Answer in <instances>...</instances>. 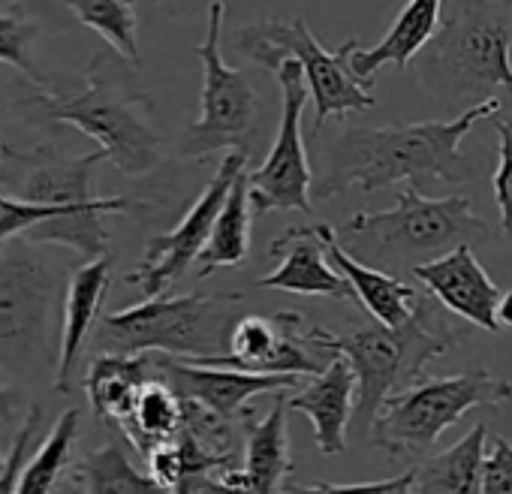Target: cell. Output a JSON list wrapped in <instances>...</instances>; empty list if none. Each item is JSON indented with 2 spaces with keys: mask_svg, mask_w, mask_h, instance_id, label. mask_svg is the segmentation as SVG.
Returning <instances> with one entry per match:
<instances>
[{
  "mask_svg": "<svg viewBox=\"0 0 512 494\" xmlns=\"http://www.w3.org/2000/svg\"><path fill=\"white\" fill-rule=\"evenodd\" d=\"M500 109L503 103L494 97L482 106L464 109L452 121L350 127L326 148V169L311 193L317 199H332L350 187L377 193L398 181H410L413 187H422V181H470L476 166L461 154V139L479 121H491Z\"/></svg>",
  "mask_w": 512,
  "mask_h": 494,
  "instance_id": "cell-1",
  "label": "cell"
},
{
  "mask_svg": "<svg viewBox=\"0 0 512 494\" xmlns=\"http://www.w3.org/2000/svg\"><path fill=\"white\" fill-rule=\"evenodd\" d=\"M40 118L73 124L91 136L124 175H148L163 163V139L151 124L154 100L139 82V67L115 49L91 55L85 85L76 94H37L25 100Z\"/></svg>",
  "mask_w": 512,
  "mask_h": 494,
  "instance_id": "cell-2",
  "label": "cell"
},
{
  "mask_svg": "<svg viewBox=\"0 0 512 494\" xmlns=\"http://www.w3.org/2000/svg\"><path fill=\"white\" fill-rule=\"evenodd\" d=\"M106 154L97 148L91 154L67 157L55 148H34V151H13L4 148L0 157V184L10 196H19L34 205L61 208L64 217L52 223L34 226L25 238L31 244H58L70 247L73 254L91 260L109 257V226L106 214L133 211V199L112 196L100 199L91 193L94 166L103 163Z\"/></svg>",
  "mask_w": 512,
  "mask_h": 494,
  "instance_id": "cell-3",
  "label": "cell"
},
{
  "mask_svg": "<svg viewBox=\"0 0 512 494\" xmlns=\"http://www.w3.org/2000/svg\"><path fill=\"white\" fill-rule=\"evenodd\" d=\"M422 88L446 109L512 94V10L494 0H443V22L416 58Z\"/></svg>",
  "mask_w": 512,
  "mask_h": 494,
  "instance_id": "cell-4",
  "label": "cell"
},
{
  "mask_svg": "<svg viewBox=\"0 0 512 494\" xmlns=\"http://www.w3.org/2000/svg\"><path fill=\"white\" fill-rule=\"evenodd\" d=\"M67 287L49 254L28 238L0 247V371L58 374Z\"/></svg>",
  "mask_w": 512,
  "mask_h": 494,
  "instance_id": "cell-5",
  "label": "cell"
},
{
  "mask_svg": "<svg viewBox=\"0 0 512 494\" xmlns=\"http://www.w3.org/2000/svg\"><path fill=\"white\" fill-rule=\"evenodd\" d=\"M437 305L434 296H422L416 314L401 329L377 323L350 335H335L338 353L356 371L353 422L362 434H371L377 410L389 395L422 383L425 365L446 356L464 338Z\"/></svg>",
  "mask_w": 512,
  "mask_h": 494,
  "instance_id": "cell-6",
  "label": "cell"
},
{
  "mask_svg": "<svg viewBox=\"0 0 512 494\" xmlns=\"http://www.w3.org/2000/svg\"><path fill=\"white\" fill-rule=\"evenodd\" d=\"M241 293L145 299L133 308L103 317L94 344L100 353L145 356L163 353L175 359H202L229 353L235 323L244 317Z\"/></svg>",
  "mask_w": 512,
  "mask_h": 494,
  "instance_id": "cell-7",
  "label": "cell"
},
{
  "mask_svg": "<svg viewBox=\"0 0 512 494\" xmlns=\"http://www.w3.org/2000/svg\"><path fill=\"white\" fill-rule=\"evenodd\" d=\"M229 43L238 58L269 70L272 76H278V70L287 61H296L314 97L317 130L329 118L365 112L377 103L374 82H365L353 73V55L362 49L356 37H350L338 52H326L320 40L311 34L305 19H293V22L266 19L232 31Z\"/></svg>",
  "mask_w": 512,
  "mask_h": 494,
  "instance_id": "cell-8",
  "label": "cell"
},
{
  "mask_svg": "<svg viewBox=\"0 0 512 494\" xmlns=\"http://www.w3.org/2000/svg\"><path fill=\"white\" fill-rule=\"evenodd\" d=\"M506 404H512L509 380L482 368H467L461 374L422 380L404 392L389 395L377 410L368 437L389 458H422L467 410Z\"/></svg>",
  "mask_w": 512,
  "mask_h": 494,
  "instance_id": "cell-9",
  "label": "cell"
},
{
  "mask_svg": "<svg viewBox=\"0 0 512 494\" xmlns=\"http://www.w3.org/2000/svg\"><path fill=\"white\" fill-rule=\"evenodd\" d=\"M341 235H377L386 260L401 266H425L434 263L464 244H479L491 238L485 220H479L470 208L467 196L428 199L419 187L407 184L395 208L389 211H362L350 217Z\"/></svg>",
  "mask_w": 512,
  "mask_h": 494,
  "instance_id": "cell-10",
  "label": "cell"
},
{
  "mask_svg": "<svg viewBox=\"0 0 512 494\" xmlns=\"http://www.w3.org/2000/svg\"><path fill=\"white\" fill-rule=\"evenodd\" d=\"M226 4L214 0L208 7L205 40L193 49L202 64V97L199 118L184 130L178 151L190 160H205L217 151H235L247 160L260 139V97L244 70H235L223 61L220 28Z\"/></svg>",
  "mask_w": 512,
  "mask_h": 494,
  "instance_id": "cell-11",
  "label": "cell"
},
{
  "mask_svg": "<svg viewBox=\"0 0 512 494\" xmlns=\"http://www.w3.org/2000/svg\"><path fill=\"white\" fill-rule=\"evenodd\" d=\"M275 79L284 97L281 124H278V136L263 166L247 172L250 205H253V214H269V211L314 214V202H311L314 172H311L305 139H302V112H305L311 88L296 61H287Z\"/></svg>",
  "mask_w": 512,
  "mask_h": 494,
  "instance_id": "cell-12",
  "label": "cell"
},
{
  "mask_svg": "<svg viewBox=\"0 0 512 494\" xmlns=\"http://www.w3.org/2000/svg\"><path fill=\"white\" fill-rule=\"evenodd\" d=\"M247 169V157L229 151L220 160L217 175L208 181L202 196L187 208V214L178 220L175 229L154 235L145 244V257L142 263L127 275L130 287H139L145 299H160L193 263H199L205 244L211 238V229L223 211V202L235 184V178Z\"/></svg>",
  "mask_w": 512,
  "mask_h": 494,
  "instance_id": "cell-13",
  "label": "cell"
},
{
  "mask_svg": "<svg viewBox=\"0 0 512 494\" xmlns=\"http://www.w3.org/2000/svg\"><path fill=\"white\" fill-rule=\"evenodd\" d=\"M154 362V377L163 380L181 401L202 404L205 410L235 422L250 416L253 410L247 407L250 398L256 395H278V392H299L302 377H287V374H247V371H232V368H205L193 365L175 356L163 353H148Z\"/></svg>",
  "mask_w": 512,
  "mask_h": 494,
  "instance_id": "cell-14",
  "label": "cell"
},
{
  "mask_svg": "<svg viewBox=\"0 0 512 494\" xmlns=\"http://www.w3.org/2000/svg\"><path fill=\"white\" fill-rule=\"evenodd\" d=\"M413 275L428 290V296H434L455 317L467 320L476 329L500 332L497 302H500L503 290L479 266L470 244L458 247V251H452L434 263L416 266Z\"/></svg>",
  "mask_w": 512,
  "mask_h": 494,
  "instance_id": "cell-15",
  "label": "cell"
},
{
  "mask_svg": "<svg viewBox=\"0 0 512 494\" xmlns=\"http://www.w3.org/2000/svg\"><path fill=\"white\" fill-rule=\"evenodd\" d=\"M287 395L290 392H278L263 419H256V413L244 416L247 449L241 467L217 473L223 482L238 485L247 494H281L284 479L296 470L287 437Z\"/></svg>",
  "mask_w": 512,
  "mask_h": 494,
  "instance_id": "cell-16",
  "label": "cell"
},
{
  "mask_svg": "<svg viewBox=\"0 0 512 494\" xmlns=\"http://www.w3.org/2000/svg\"><path fill=\"white\" fill-rule=\"evenodd\" d=\"M269 257L281 266L256 281L260 290H284L296 296H326V299H356L353 287L341 272L329 266L326 247L311 232V226H290L269 244Z\"/></svg>",
  "mask_w": 512,
  "mask_h": 494,
  "instance_id": "cell-17",
  "label": "cell"
},
{
  "mask_svg": "<svg viewBox=\"0 0 512 494\" xmlns=\"http://www.w3.org/2000/svg\"><path fill=\"white\" fill-rule=\"evenodd\" d=\"M311 232L320 238V244L326 247V257L335 263V269L347 278V284L353 287L356 293V302L380 323V326H389V329H401L413 314H416V305L422 299V293L389 275V272H380V269H371L359 260H353L344 244L338 238V232L329 226V223H311Z\"/></svg>",
  "mask_w": 512,
  "mask_h": 494,
  "instance_id": "cell-18",
  "label": "cell"
},
{
  "mask_svg": "<svg viewBox=\"0 0 512 494\" xmlns=\"http://www.w3.org/2000/svg\"><path fill=\"white\" fill-rule=\"evenodd\" d=\"M287 410H299L314 425V440L323 455H341L347 449V425L356 410V371L341 356L314 383L290 392Z\"/></svg>",
  "mask_w": 512,
  "mask_h": 494,
  "instance_id": "cell-19",
  "label": "cell"
},
{
  "mask_svg": "<svg viewBox=\"0 0 512 494\" xmlns=\"http://www.w3.org/2000/svg\"><path fill=\"white\" fill-rule=\"evenodd\" d=\"M112 287V257L91 260L79 266L67 281L64 299V332H61V362L55 374V392H70L73 368L82 359V350L97 326L100 308Z\"/></svg>",
  "mask_w": 512,
  "mask_h": 494,
  "instance_id": "cell-20",
  "label": "cell"
},
{
  "mask_svg": "<svg viewBox=\"0 0 512 494\" xmlns=\"http://www.w3.org/2000/svg\"><path fill=\"white\" fill-rule=\"evenodd\" d=\"M443 22V0H407L404 10L395 16L389 34L371 46L359 49L353 55V73L365 82H374V73L380 67L407 70L410 61L419 58V52L434 40Z\"/></svg>",
  "mask_w": 512,
  "mask_h": 494,
  "instance_id": "cell-21",
  "label": "cell"
},
{
  "mask_svg": "<svg viewBox=\"0 0 512 494\" xmlns=\"http://www.w3.org/2000/svg\"><path fill=\"white\" fill-rule=\"evenodd\" d=\"M151 377H154V362L148 353L145 356L100 353L91 362V371L85 374V392L91 410L97 413V419L124 428L127 419L133 416L142 386Z\"/></svg>",
  "mask_w": 512,
  "mask_h": 494,
  "instance_id": "cell-22",
  "label": "cell"
},
{
  "mask_svg": "<svg viewBox=\"0 0 512 494\" xmlns=\"http://www.w3.org/2000/svg\"><path fill=\"white\" fill-rule=\"evenodd\" d=\"M485 422H476L458 443L425 458L413 470V494H482L485 482Z\"/></svg>",
  "mask_w": 512,
  "mask_h": 494,
  "instance_id": "cell-23",
  "label": "cell"
},
{
  "mask_svg": "<svg viewBox=\"0 0 512 494\" xmlns=\"http://www.w3.org/2000/svg\"><path fill=\"white\" fill-rule=\"evenodd\" d=\"M250 184H247V169L235 178L223 211L211 229V238L205 251L196 263V278H208L217 269L241 266L250 251Z\"/></svg>",
  "mask_w": 512,
  "mask_h": 494,
  "instance_id": "cell-24",
  "label": "cell"
},
{
  "mask_svg": "<svg viewBox=\"0 0 512 494\" xmlns=\"http://www.w3.org/2000/svg\"><path fill=\"white\" fill-rule=\"evenodd\" d=\"M184 422V404L181 398L157 377H151L133 407V416L127 419V425L121 428L127 443H133L139 449L142 458H148V452L166 440H172L181 431Z\"/></svg>",
  "mask_w": 512,
  "mask_h": 494,
  "instance_id": "cell-25",
  "label": "cell"
},
{
  "mask_svg": "<svg viewBox=\"0 0 512 494\" xmlns=\"http://www.w3.org/2000/svg\"><path fill=\"white\" fill-rule=\"evenodd\" d=\"M85 494H172L151 473H142L121 443H106L76 464Z\"/></svg>",
  "mask_w": 512,
  "mask_h": 494,
  "instance_id": "cell-26",
  "label": "cell"
},
{
  "mask_svg": "<svg viewBox=\"0 0 512 494\" xmlns=\"http://www.w3.org/2000/svg\"><path fill=\"white\" fill-rule=\"evenodd\" d=\"M79 25L97 31L109 49H115L133 67H142L139 55V19L130 0H64Z\"/></svg>",
  "mask_w": 512,
  "mask_h": 494,
  "instance_id": "cell-27",
  "label": "cell"
},
{
  "mask_svg": "<svg viewBox=\"0 0 512 494\" xmlns=\"http://www.w3.org/2000/svg\"><path fill=\"white\" fill-rule=\"evenodd\" d=\"M79 416L82 413L76 407H70L67 413H61L55 419V425L46 434L37 455L31 461H25L16 494H52L55 491L64 467L70 464V452H73V443L79 434Z\"/></svg>",
  "mask_w": 512,
  "mask_h": 494,
  "instance_id": "cell-28",
  "label": "cell"
},
{
  "mask_svg": "<svg viewBox=\"0 0 512 494\" xmlns=\"http://www.w3.org/2000/svg\"><path fill=\"white\" fill-rule=\"evenodd\" d=\"M37 37H40V22L28 16L22 4L0 10V64L19 70L40 94H55L43 70L31 58Z\"/></svg>",
  "mask_w": 512,
  "mask_h": 494,
  "instance_id": "cell-29",
  "label": "cell"
},
{
  "mask_svg": "<svg viewBox=\"0 0 512 494\" xmlns=\"http://www.w3.org/2000/svg\"><path fill=\"white\" fill-rule=\"evenodd\" d=\"M491 127L497 133V172L491 184H494V199L500 208L503 235L512 241V112L500 109L491 118Z\"/></svg>",
  "mask_w": 512,
  "mask_h": 494,
  "instance_id": "cell-30",
  "label": "cell"
},
{
  "mask_svg": "<svg viewBox=\"0 0 512 494\" xmlns=\"http://www.w3.org/2000/svg\"><path fill=\"white\" fill-rule=\"evenodd\" d=\"M64 211L52 205H34L19 196H10L7 190H0V247L13 238H25L34 226L61 220Z\"/></svg>",
  "mask_w": 512,
  "mask_h": 494,
  "instance_id": "cell-31",
  "label": "cell"
},
{
  "mask_svg": "<svg viewBox=\"0 0 512 494\" xmlns=\"http://www.w3.org/2000/svg\"><path fill=\"white\" fill-rule=\"evenodd\" d=\"M284 494H413V470L392 476V479H377V482H356V485H335V482H314V485H299L290 482Z\"/></svg>",
  "mask_w": 512,
  "mask_h": 494,
  "instance_id": "cell-32",
  "label": "cell"
},
{
  "mask_svg": "<svg viewBox=\"0 0 512 494\" xmlns=\"http://www.w3.org/2000/svg\"><path fill=\"white\" fill-rule=\"evenodd\" d=\"M40 422H43V407H31L28 416L22 419V428L16 434V443H13V452H10V461H7V470L0 473V494H16L19 491V479H22V467H25V455L28 449L34 446L37 440V431H40Z\"/></svg>",
  "mask_w": 512,
  "mask_h": 494,
  "instance_id": "cell-33",
  "label": "cell"
},
{
  "mask_svg": "<svg viewBox=\"0 0 512 494\" xmlns=\"http://www.w3.org/2000/svg\"><path fill=\"white\" fill-rule=\"evenodd\" d=\"M482 494H512V443L506 437H497L485 455Z\"/></svg>",
  "mask_w": 512,
  "mask_h": 494,
  "instance_id": "cell-34",
  "label": "cell"
},
{
  "mask_svg": "<svg viewBox=\"0 0 512 494\" xmlns=\"http://www.w3.org/2000/svg\"><path fill=\"white\" fill-rule=\"evenodd\" d=\"M22 413V398L19 389L0 383V425H13Z\"/></svg>",
  "mask_w": 512,
  "mask_h": 494,
  "instance_id": "cell-35",
  "label": "cell"
},
{
  "mask_svg": "<svg viewBox=\"0 0 512 494\" xmlns=\"http://www.w3.org/2000/svg\"><path fill=\"white\" fill-rule=\"evenodd\" d=\"M190 494H247V491H244V488H238V485L223 482L220 476H202V479H196V482H193Z\"/></svg>",
  "mask_w": 512,
  "mask_h": 494,
  "instance_id": "cell-36",
  "label": "cell"
},
{
  "mask_svg": "<svg viewBox=\"0 0 512 494\" xmlns=\"http://www.w3.org/2000/svg\"><path fill=\"white\" fill-rule=\"evenodd\" d=\"M497 323H500V329H512V290L503 293L497 302Z\"/></svg>",
  "mask_w": 512,
  "mask_h": 494,
  "instance_id": "cell-37",
  "label": "cell"
},
{
  "mask_svg": "<svg viewBox=\"0 0 512 494\" xmlns=\"http://www.w3.org/2000/svg\"><path fill=\"white\" fill-rule=\"evenodd\" d=\"M7 461H10V455H4V452H0V473L7 470Z\"/></svg>",
  "mask_w": 512,
  "mask_h": 494,
  "instance_id": "cell-38",
  "label": "cell"
},
{
  "mask_svg": "<svg viewBox=\"0 0 512 494\" xmlns=\"http://www.w3.org/2000/svg\"><path fill=\"white\" fill-rule=\"evenodd\" d=\"M494 4H503V7H509V10H512V0H494Z\"/></svg>",
  "mask_w": 512,
  "mask_h": 494,
  "instance_id": "cell-39",
  "label": "cell"
},
{
  "mask_svg": "<svg viewBox=\"0 0 512 494\" xmlns=\"http://www.w3.org/2000/svg\"><path fill=\"white\" fill-rule=\"evenodd\" d=\"M4 109H7V103H4V100H0V115H4Z\"/></svg>",
  "mask_w": 512,
  "mask_h": 494,
  "instance_id": "cell-40",
  "label": "cell"
},
{
  "mask_svg": "<svg viewBox=\"0 0 512 494\" xmlns=\"http://www.w3.org/2000/svg\"><path fill=\"white\" fill-rule=\"evenodd\" d=\"M130 4H133V0H130ZM151 4H160V0H151Z\"/></svg>",
  "mask_w": 512,
  "mask_h": 494,
  "instance_id": "cell-41",
  "label": "cell"
}]
</instances>
